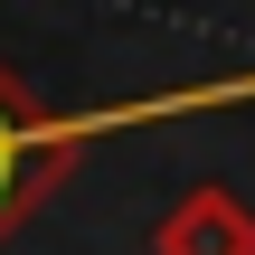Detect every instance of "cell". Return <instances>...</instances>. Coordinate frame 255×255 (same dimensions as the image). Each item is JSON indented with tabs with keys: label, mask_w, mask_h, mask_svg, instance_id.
Segmentation results:
<instances>
[{
	"label": "cell",
	"mask_w": 255,
	"mask_h": 255,
	"mask_svg": "<svg viewBox=\"0 0 255 255\" xmlns=\"http://www.w3.org/2000/svg\"><path fill=\"white\" fill-rule=\"evenodd\" d=\"M151 255H255V208L227 180H199V189H180V199L161 208Z\"/></svg>",
	"instance_id": "obj_2"
},
{
	"label": "cell",
	"mask_w": 255,
	"mask_h": 255,
	"mask_svg": "<svg viewBox=\"0 0 255 255\" xmlns=\"http://www.w3.org/2000/svg\"><path fill=\"white\" fill-rule=\"evenodd\" d=\"M104 114H57L19 66H0V246L76 180V161L104 142Z\"/></svg>",
	"instance_id": "obj_1"
}]
</instances>
